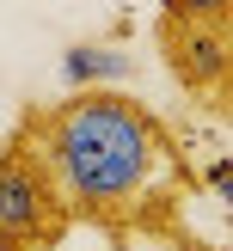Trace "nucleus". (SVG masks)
<instances>
[{
  "label": "nucleus",
  "mask_w": 233,
  "mask_h": 251,
  "mask_svg": "<svg viewBox=\"0 0 233 251\" xmlns=\"http://www.w3.org/2000/svg\"><path fill=\"white\" fill-rule=\"evenodd\" d=\"M12 135L31 141L74 227L104 233L117 251H227L190 233L184 208L203 190L184 135L123 86H80L61 98H25Z\"/></svg>",
  "instance_id": "1"
},
{
  "label": "nucleus",
  "mask_w": 233,
  "mask_h": 251,
  "mask_svg": "<svg viewBox=\"0 0 233 251\" xmlns=\"http://www.w3.org/2000/svg\"><path fill=\"white\" fill-rule=\"evenodd\" d=\"M154 43L178 92L203 117H233V6L227 0H166L154 12Z\"/></svg>",
  "instance_id": "2"
},
{
  "label": "nucleus",
  "mask_w": 233,
  "mask_h": 251,
  "mask_svg": "<svg viewBox=\"0 0 233 251\" xmlns=\"http://www.w3.org/2000/svg\"><path fill=\"white\" fill-rule=\"evenodd\" d=\"M74 233L43 159L31 153L25 135L6 129L0 141V251H55Z\"/></svg>",
  "instance_id": "3"
}]
</instances>
